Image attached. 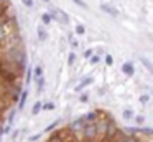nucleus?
Here are the masks:
<instances>
[{"label": "nucleus", "mask_w": 153, "mask_h": 142, "mask_svg": "<svg viewBox=\"0 0 153 142\" xmlns=\"http://www.w3.org/2000/svg\"><path fill=\"white\" fill-rule=\"evenodd\" d=\"M119 131L120 129L117 127L115 121H112V119L107 117V129H105V135H104V139H105V140H114L115 135L119 134Z\"/></svg>", "instance_id": "7ed1b4c3"}, {"label": "nucleus", "mask_w": 153, "mask_h": 142, "mask_svg": "<svg viewBox=\"0 0 153 142\" xmlns=\"http://www.w3.org/2000/svg\"><path fill=\"white\" fill-rule=\"evenodd\" d=\"M148 101H150V96H148V94H143V96H140V102H143V104H146Z\"/></svg>", "instance_id": "2f4dec72"}, {"label": "nucleus", "mask_w": 153, "mask_h": 142, "mask_svg": "<svg viewBox=\"0 0 153 142\" xmlns=\"http://www.w3.org/2000/svg\"><path fill=\"white\" fill-rule=\"evenodd\" d=\"M27 98H28V91H27V89H23V91H22V94H20V101H18V107H20V109H23Z\"/></svg>", "instance_id": "f8f14e48"}, {"label": "nucleus", "mask_w": 153, "mask_h": 142, "mask_svg": "<svg viewBox=\"0 0 153 142\" xmlns=\"http://www.w3.org/2000/svg\"><path fill=\"white\" fill-rule=\"evenodd\" d=\"M84 125H86V121H84V117H79V119L73 121L69 125H68V131H71L73 134H77V132H82Z\"/></svg>", "instance_id": "423d86ee"}, {"label": "nucleus", "mask_w": 153, "mask_h": 142, "mask_svg": "<svg viewBox=\"0 0 153 142\" xmlns=\"http://www.w3.org/2000/svg\"><path fill=\"white\" fill-rule=\"evenodd\" d=\"M41 109H45V111H50V109H54V104H53V102H46V104L41 106Z\"/></svg>", "instance_id": "cd10ccee"}, {"label": "nucleus", "mask_w": 153, "mask_h": 142, "mask_svg": "<svg viewBox=\"0 0 153 142\" xmlns=\"http://www.w3.org/2000/svg\"><path fill=\"white\" fill-rule=\"evenodd\" d=\"M50 15H51V18H53V20H58V22L64 23V25L69 23V17H68L63 10H59V8H51L50 10Z\"/></svg>", "instance_id": "20e7f679"}, {"label": "nucleus", "mask_w": 153, "mask_h": 142, "mask_svg": "<svg viewBox=\"0 0 153 142\" xmlns=\"http://www.w3.org/2000/svg\"><path fill=\"white\" fill-rule=\"evenodd\" d=\"M89 61H91V65H97V63L100 61V56H99V55H92V56L89 58Z\"/></svg>", "instance_id": "412c9836"}, {"label": "nucleus", "mask_w": 153, "mask_h": 142, "mask_svg": "<svg viewBox=\"0 0 153 142\" xmlns=\"http://www.w3.org/2000/svg\"><path fill=\"white\" fill-rule=\"evenodd\" d=\"M140 61H142V65L145 66L146 69H148V73H150V74L153 76V63L150 61L148 58H143V56H142V58H140Z\"/></svg>", "instance_id": "9b49d317"}, {"label": "nucleus", "mask_w": 153, "mask_h": 142, "mask_svg": "<svg viewBox=\"0 0 153 142\" xmlns=\"http://www.w3.org/2000/svg\"><path fill=\"white\" fill-rule=\"evenodd\" d=\"M74 61H76V55H74V53H69V56H68V65L73 66Z\"/></svg>", "instance_id": "5701e85b"}, {"label": "nucleus", "mask_w": 153, "mask_h": 142, "mask_svg": "<svg viewBox=\"0 0 153 142\" xmlns=\"http://www.w3.org/2000/svg\"><path fill=\"white\" fill-rule=\"evenodd\" d=\"M36 88H38V91H41V89H43V86H45V78L43 76H41V78H36Z\"/></svg>", "instance_id": "6ab92c4d"}, {"label": "nucleus", "mask_w": 153, "mask_h": 142, "mask_svg": "<svg viewBox=\"0 0 153 142\" xmlns=\"http://www.w3.org/2000/svg\"><path fill=\"white\" fill-rule=\"evenodd\" d=\"M105 65L107 66H112L114 65V56L112 55H105Z\"/></svg>", "instance_id": "393cba45"}, {"label": "nucleus", "mask_w": 153, "mask_h": 142, "mask_svg": "<svg viewBox=\"0 0 153 142\" xmlns=\"http://www.w3.org/2000/svg\"><path fill=\"white\" fill-rule=\"evenodd\" d=\"M48 142H64V140L59 137V135H58V132H53V134L48 137Z\"/></svg>", "instance_id": "2eb2a0df"}, {"label": "nucleus", "mask_w": 153, "mask_h": 142, "mask_svg": "<svg viewBox=\"0 0 153 142\" xmlns=\"http://www.w3.org/2000/svg\"><path fill=\"white\" fill-rule=\"evenodd\" d=\"M2 2H7V3H8V0H2Z\"/></svg>", "instance_id": "e433bc0d"}, {"label": "nucleus", "mask_w": 153, "mask_h": 142, "mask_svg": "<svg viewBox=\"0 0 153 142\" xmlns=\"http://www.w3.org/2000/svg\"><path fill=\"white\" fill-rule=\"evenodd\" d=\"M38 38H40L41 40V41H45V40H46L48 38V33H46V30H45L43 28V26H38Z\"/></svg>", "instance_id": "ddd939ff"}, {"label": "nucleus", "mask_w": 153, "mask_h": 142, "mask_svg": "<svg viewBox=\"0 0 153 142\" xmlns=\"http://www.w3.org/2000/svg\"><path fill=\"white\" fill-rule=\"evenodd\" d=\"M135 122H137V124H138V125H142L143 122H145V117H143L142 114H138V116H137V117H135Z\"/></svg>", "instance_id": "c85d7f7f"}, {"label": "nucleus", "mask_w": 153, "mask_h": 142, "mask_svg": "<svg viewBox=\"0 0 153 142\" xmlns=\"http://www.w3.org/2000/svg\"><path fill=\"white\" fill-rule=\"evenodd\" d=\"M58 124H59V121H54V122H53V124H51V125H50V127H46V132H51V131H53V129H54V127H56V125H58Z\"/></svg>", "instance_id": "473e14b6"}, {"label": "nucleus", "mask_w": 153, "mask_h": 142, "mask_svg": "<svg viewBox=\"0 0 153 142\" xmlns=\"http://www.w3.org/2000/svg\"><path fill=\"white\" fill-rule=\"evenodd\" d=\"M22 3H23L25 7H28V8H30V7H33V5H35V2H33V0H22Z\"/></svg>", "instance_id": "7c9ffc66"}, {"label": "nucleus", "mask_w": 153, "mask_h": 142, "mask_svg": "<svg viewBox=\"0 0 153 142\" xmlns=\"http://www.w3.org/2000/svg\"><path fill=\"white\" fill-rule=\"evenodd\" d=\"M132 117H133V111H132V109L123 111V119H127V121H128V119H132Z\"/></svg>", "instance_id": "aec40b11"}, {"label": "nucleus", "mask_w": 153, "mask_h": 142, "mask_svg": "<svg viewBox=\"0 0 153 142\" xmlns=\"http://www.w3.org/2000/svg\"><path fill=\"white\" fill-rule=\"evenodd\" d=\"M92 55H94L92 50H86V51H84V58H91Z\"/></svg>", "instance_id": "f704fd0d"}, {"label": "nucleus", "mask_w": 153, "mask_h": 142, "mask_svg": "<svg viewBox=\"0 0 153 142\" xmlns=\"http://www.w3.org/2000/svg\"><path fill=\"white\" fill-rule=\"evenodd\" d=\"M92 81H94V78H91V76H89V78H84L82 81H81L79 84H77L76 88H74V91H77V92H79L81 89H84V88H86V86H89V84H91V83H92Z\"/></svg>", "instance_id": "9d476101"}, {"label": "nucleus", "mask_w": 153, "mask_h": 142, "mask_svg": "<svg viewBox=\"0 0 153 142\" xmlns=\"http://www.w3.org/2000/svg\"><path fill=\"white\" fill-rule=\"evenodd\" d=\"M8 23H10V18L7 15H4V20H0V45L5 41V38L8 36Z\"/></svg>", "instance_id": "39448f33"}, {"label": "nucleus", "mask_w": 153, "mask_h": 142, "mask_svg": "<svg viewBox=\"0 0 153 142\" xmlns=\"http://www.w3.org/2000/svg\"><path fill=\"white\" fill-rule=\"evenodd\" d=\"M122 71H123V74H127V76H133L135 68H133V65L130 61H127V63H123V65H122Z\"/></svg>", "instance_id": "1a4fd4ad"}, {"label": "nucleus", "mask_w": 153, "mask_h": 142, "mask_svg": "<svg viewBox=\"0 0 153 142\" xmlns=\"http://www.w3.org/2000/svg\"><path fill=\"white\" fill-rule=\"evenodd\" d=\"M33 73H35V78H41V76H43V68H41V66H36V68L33 69Z\"/></svg>", "instance_id": "a211bd4d"}, {"label": "nucleus", "mask_w": 153, "mask_h": 142, "mask_svg": "<svg viewBox=\"0 0 153 142\" xmlns=\"http://www.w3.org/2000/svg\"><path fill=\"white\" fill-rule=\"evenodd\" d=\"M140 132H142V134H148V135H153V129H150V127H145V129H142V127H140Z\"/></svg>", "instance_id": "c756f323"}, {"label": "nucleus", "mask_w": 153, "mask_h": 142, "mask_svg": "<svg viewBox=\"0 0 153 142\" xmlns=\"http://www.w3.org/2000/svg\"><path fill=\"white\" fill-rule=\"evenodd\" d=\"M41 2H46V3H50V2H51V0H41Z\"/></svg>", "instance_id": "c9c22d12"}, {"label": "nucleus", "mask_w": 153, "mask_h": 142, "mask_svg": "<svg viewBox=\"0 0 153 142\" xmlns=\"http://www.w3.org/2000/svg\"><path fill=\"white\" fill-rule=\"evenodd\" d=\"M79 101H81V102H87V101H89V96H87L86 92H84V94H81Z\"/></svg>", "instance_id": "72a5a7b5"}, {"label": "nucleus", "mask_w": 153, "mask_h": 142, "mask_svg": "<svg viewBox=\"0 0 153 142\" xmlns=\"http://www.w3.org/2000/svg\"><path fill=\"white\" fill-rule=\"evenodd\" d=\"M4 58L17 69L20 74H23L25 66H27V53H25L22 43H17V45H10L5 48L4 51Z\"/></svg>", "instance_id": "f257e3e1"}, {"label": "nucleus", "mask_w": 153, "mask_h": 142, "mask_svg": "<svg viewBox=\"0 0 153 142\" xmlns=\"http://www.w3.org/2000/svg\"><path fill=\"white\" fill-rule=\"evenodd\" d=\"M41 106H43V104H41L40 101H36V102L33 104V109H31V112H33V114H38V112L41 111Z\"/></svg>", "instance_id": "f3484780"}, {"label": "nucleus", "mask_w": 153, "mask_h": 142, "mask_svg": "<svg viewBox=\"0 0 153 142\" xmlns=\"http://www.w3.org/2000/svg\"><path fill=\"white\" fill-rule=\"evenodd\" d=\"M100 10H102V12H105L107 15H110V17H117V15H119V12H117V8H114V7H110L109 3H100Z\"/></svg>", "instance_id": "0eeeda50"}, {"label": "nucleus", "mask_w": 153, "mask_h": 142, "mask_svg": "<svg viewBox=\"0 0 153 142\" xmlns=\"http://www.w3.org/2000/svg\"><path fill=\"white\" fill-rule=\"evenodd\" d=\"M82 137L84 142H94L97 139V127H96V122H86L82 129Z\"/></svg>", "instance_id": "f03ea898"}, {"label": "nucleus", "mask_w": 153, "mask_h": 142, "mask_svg": "<svg viewBox=\"0 0 153 142\" xmlns=\"http://www.w3.org/2000/svg\"><path fill=\"white\" fill-rule=\"evenodd\" d=\"M25 71H27V73H25V79H27V83H30V79H31V74H33L31 71H33V69H31V68H28V69H25Z\"/></svg>", "instance_id": "a878e982"}, {"label": "nucleus", "mask_w": 153, "mask_h": 142, "mask_svg": "<svg viewBox=\"0 0 153 142\" xmlns=\"http://www.w3.org/2000/svg\"><path fill=\"white\" fill-rule=\"evenodd\" d=\"M7 8H8V3H7V2H2V0H0V18L5 15Z\"/></svg>", "instance_id": "dca6fc26"}, {"label": "nucleus", "mask_w": 153, "mask_h": 142, "mask_svg": "<svg viewBox=\"0 0 153 142\" xmlns=\"http://www.w3.org/2000/svg\"><path fill=\"white\" fill-rule=\"evenodd\" d=\"M86 122H96L100 119V112L99 111H92V112H87L86 116H82Z\"/></svg>", "instance_id": "6e6552de"}, {"label": "nucleus", "mask_w": 153, "mask_h": 142, "mask_svg": "<svg viewBox=\"0 0 153 142\" xmlns=\"http://www.w3.org/2000/svg\"><path fill=\"white\" fill-rule=\"evenodd\" d=\"M76 33L77 35H84V33H86V28H84V25H76Z\"/></svg>", "instance_id": "4be33fe9"}, {"label": "nucleus", "mask_w": 153, "mask_h": 142, "mask_svg": "<svg viewBox=\"0 0 153 142\" xmlns=\"http://www.w3.org/2000/svg\"><path fill=\"white\" fill-rule=\"evenodd\" d=\"M125 142H140L137 135H125Z\"/></svg>", "instance_id": "bb28decb"}, {"label": "nucleus", "mask_w": 153, "mask_h": 142, "mask_svg": "<svg viewBox=\"0 0 153 142\" xmlns=\"http://www.w3.org/2000/svg\"><path fill=\"white\" fill-rule=\"evenodd\" d=\"M71 2H74L77 7H81V8H87V5H86V2H84V0H71Z\"/></svg>", "instance_id": "b1692460"}, {"label": "nucleus", "mask_w": 153, "mask_h": 142, "mask_svg": "<svg viewBox=\"0 0 153 142\" xmlns=\"http://www.w3.org/2000/svg\"><path fill=\"white\" fill-rule=\"evenodd\" d=\"M0 84H4V83H0Z\"/></svg>", "instance_id": "4c0bfd02"}, {"label": "nucleus", "mask_w": 153, "mask_h": 142, "mask_svg": "<svg viewBox=\"0 0 153 142\" xmlns=\"http://www.w3.org/2000/svg\"><path fill=\"white\" fill-rule=\"evenodd\" d=\"M51 15H50V12H46V13H43V15H41V23H43V25H48V23H51Z\"/></svg>", "instance_id": "4468645a"}]
</instances>
